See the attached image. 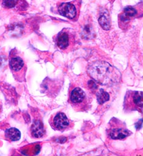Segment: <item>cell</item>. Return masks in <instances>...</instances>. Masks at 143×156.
<instances>
[{"label": "cell", "instance_id": "6da1fadb", "mask_svg": "<svg viewBox=\"0 0 143 156\" xmlns=\"http://www.w3.org/2000/svg\"><path fill=\"white\" fill-rule=\"evenodd\" d=\"M89 75L102 85L111 86L120 80V72L109 63L97 61L90 64L87 69Z\"/></svg>", "mask_w": 143, "mask_h": 156}, {"label": "cell", "instance_id": "7a4b0ae2", "mask_svg": "<svg viewBox=\"0 0 143 156\" xmlns=\"http://www.w3.org/2000/svg\"><path fill=\"white\" fill-rule=\"evenodd\" d=\"M143 17V2L134 6H128L118 16L119 27L122 30H127L136 19Z\"/></svg>", "mask_w": 143, "mask_h": 156}, {"label": "cell", "instance_id": "3957f363", "mask_svg": "<svg viewBox=\"0 0 143 156\" xmlns=\"http://www.w3.org/2000/svg\"><path fill=\"white\" fill-rule=\"evenodd\" d=\"M54 42L59 50L64 52L69 51L76 45L75 33L72 29L64 28L55 36Z\"/></svg>", "mask_w": 143, "mask_h": 156}, {"label": "cell", "instance_id": "277c9868", "mask_svg": "<svg viewBox=\"0 0 143 156\" xmlns=\"http://www.w3.org/2000/svg\"><path fill=\"white\" fill-rule=\"evenodd\" d=\"M123 107L125 112L137 111L143 113V92L128 91L124 98Z\"/></svg>", "mask_w": 143, "mask_h": 156}, {"label": "cell", "instance_id": "5b68a950", "mask_svg": "<svg viewBox=\"0 0 143 156\" xmlns=\"http://www.w3.org/2000/svg\"><path fill=\"white\" fill-rule=\"evenodd\" d=\"M106 133L108 137L113 140H122L131 134L125 124L115 118H113L110 121Z\"/></svg>", "mask_w": 143, "mask_h": 156}, {"label": "cell", "instance_id": "8992f818", "mask_svg": "<svg viewBox=\"0 0 143 156\" xmlns=\"http://www.w3.org/2000/svg\"><path fill=\"white\" fill-rule=\"evenodd\" d=\"M81 2V0H74L70 2L61 3L58 6V11L63 17L77 20L80 15Z\"/></svg>", "mask_w": 143, "mask_h": 156}, {"label": "cell", "instance_id": "52a82bcc", "mask_svg": "<svg viewBox=\"0 0 143 156\" xmlns=\"http://www.w3.org/2000/svg\"><path fill=\"white\" fill-rule=\"evenodd\" d=\"M70 102L75 109L83 110L88 105V98L85 92L80 88H75L70 95Z\"/></svg>", "mask_w": 143, "mask_h": 156}, {"label": "cell", "instance_id": "ba28073f", "mask_svg": "<svg viewBox=\"0 0 143 156\" xmlns=\"http://www.w3.org/2000/svg\"><path fill=\"white\" fill-rule=\"evenodd\" d=\"M50 124L53 129L59 131L67 130L74 126L73 122L62 112L53 115L50 119Z\"/></svg>", "mask_w": 143, "mask_h": 156}, {"label": "cell", "instance_id": "9c48e42d", "mask_svg": "<svg viewBox=\"0 0 143 156\" xmlns=\"http://www.w3.org/2000/svg\"><path fill=\"white\" fill-rule=\"evenodd\" d=\"M9 67L18 80L23 79L26 66L23 59L19 56H14L9 59Z\"/></svg>", "mask_w": 143, "mask_h": 156}, {"label": "cell", "instance_id": "30bf717a", "mask_svg": "<svg viewBox=\"0 0 143 156\" xmlns=\"http://www.w3.org/2000/svg\"><path fill=\"white\" fill-rule=\"evenodd\" d=\"M30 133L31 136L36 138L44 136L45 133V130L43 123L39 120L33 122L30 128Z\"/></svg>", "mask_w": 143, "mask_h": 156}, {"label": "cell", "instance_id": "8fae6325", "mask_svg": "<svg viewBox=\"0 0 143 156\" xmlns=\"http://www.w3.org/2000/svg\"><path fill=\"white\" fill-rule=\"evenodd\" d=\"M99 23L102 28L106 31H108L111 28V19L110 14L108 12L102 14L99 19Z\"/></svg>", "mask_w": 143, "mask_h": 156}, {"label": "cell", "instance_id": "7c38bea8", "mask_svg": "<svg viewBox=\"0 0 143 156\" xmlns=\"http://www.w3.org/2000/svg\"><path fill=\"white\" fill-rule=\"evenodd\" d=\"M6 136L11 141H18L20 139L21 133L16 128H10L6 132Z\"/></svg>", "mask_w": 143, "mask_h": 156}, {"label": "cell", "instance_id": "4fadbf2b", "mask_svg": "<svg viewBox=\"0 0 143 156\" xmlns=\"http://www.w3.org/2000/svg\"><path fill=\"white\" fill-rule=\"evenodd\" d=\"M97 98L98 102L100 104H103L105 102L109 101L110 96L108 94V93H106V91L101 89L99 90V91L97 94Z\"/></svg>", "mask_w": 143, "mask_h": 156}, {"label": "cell", "instance_id": "5bb4252c", "mask_svg": "<svg viewBox=\"0 0 143 156\" xmlns=\"http://www.w3.org/2000/svg\"><path fill=\"white\" fill-rule=\"evenodd\" d=\"M20 0H3L2 5L6 8L12 9L19 5Z\"/></svg>", "mask_w": 143, "mask_h": 156}]
</instances>
